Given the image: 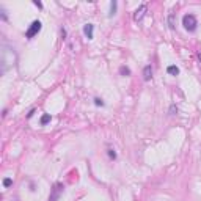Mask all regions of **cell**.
<instances>
[{"label":"cell","instance_id":"15","mask_svg":"<svg viewBox=\"0 0 201 201\" xmlns=\"http://www.w3.org/2000/svg\"><path fill=\"white\" fill-rule=\"evenodd\" d=\"M33 113H35V108H33V110H30V113L27 115V118H31V116H33Z\"/></svg>","mask_w":201,"mask_h":201},{"label":"cell","instance_id":"9","mask_svg":"<svg viewBox=\"0 0 201 201\" xmlns=\"http://www.w3.org/2000/svg\"><path fill=\"white\" fill-rule=\"evenodd\" d=\"M119 74H121V75H129V74H130V69L127 68V66H121V68H119Z\"/></svg>","mask_w":201,"mask_h":201},{"label":"cell","instance_id":"7","mask_svg":"<svg viewBox=\"0 0 201 201\" xmlns=\"http://www.w3.org/2000/svg\"><path fill=\"white\" fill-rule=\"evenodd\" d=\"M50 119H52V116H50L49 113L42 115V116H41V121H39V122H41V126H46L47 122H50Z\"/></svg>","mask_w":201,"mask_h":201},{"label":"cell","instance_id":"14","mask_svg":"<svg viewBox=\"0 0 201 201\" xmlns=\"http://www.w3.org/2000/svg\"><path fill=\"white\" fill-rule=\"evenodd\" d=\"M33 3H35V6H38V8H42V3H41V2H38V0H35Z\"/></svg>","mask_w":201,"mask_h":201},{"label":"cell","instance_id":"11","mask_svg":"<svg viewBox=\"0 0 201 201\" xmlns=\"http://www.w3.org/2000/svg\"><path fill=\"white\" fill-rule=\"evenodd\" d=\"M116 5H118L116 2H111V3H110V16H113V14H115V11H116Z\"/></svg>","mask_w":201,"mask_h":201},{"label":"cell","instance_id":"12","mask_svg":"<svg viewBox=\"0 0 201 201\" xmlns=\"http://www.w3.org/2000/svg\"><path fill=\"white\" fill-rule=\"evenodd\" d=\"M94 105H97V107H104V100L100 99V97H94Z\"/></svg>","mask_w":201,"mask_h":201},{"label":"cell","instance_id":"10","mask_svg":"<svg viewBox=\"0 0 201 201\" xmlns=\"http://www.w3.org/2000/svg\"><path fill=\"white\" fill-rule=\"evenodd\" d=\"M107 154H108V157H110L111 160H115V159H116V152H115V149H111V148L107 149Z\"/></svg>","mask_w":201,"mask_h":201},{"label":"cell","instance_id":"2","mask_svg":"<svg viewBox=\"0 0 201 201\" xmlns=\"http://www.w3.org/2000/svg\"><path fill=\"white\" fill-rule=\"evenodd\" d=\"M41 22L39 20H33L31 22V24H30V27H28V30L25 31V36L28 38V39H31L33 36H35V35H38V33L41 31Z\"/></svg>","mask_w":201,"mask_h":201},{"label":"cell","instance_id":"4","mask_svg":"<svg viewBox=\"0 0 201 201\" xmlns=\"http://www.w3.org/2000/svg\"><path fill=\"white\" fill-rule=\"evenodd\" d=\"M93 31H94V25L93 24H86L83 27V33H85V36L88 39H93Z\"/></svg>","mask_w":201,"mask_h":201},{"label":"cell","instance_id":"8","mask_svg":"<svg viewBox=\"0 0 201 201\" xmlns=\"http://www.w3.org/2000/svg\"><path fill=\"white\" fill-rule=\"evenodd\" d=\"M168 74H171V75H177L179 74V68H177V66H168Z\"/></svg>","mask_w":201,"mask_h":201},{"label":"cell","instance_id":"5","mask_svg":"<svg viewBox=\"0 0 201 201\" xmlns=\"http://www.w3.org/2000/svg\"><path fill=\"white\" fill-rule=\"evenodd\" d=\"M151 77H152V66L148 64V66H144V69H143V79L144 80H151Z\"/></svg>","mask_w":201,"mask_h":201},{"label":"cell","instance_id":"6","mask_svg":"<svg viewBox=\"0 0 201 201\" xmlns=\"http://www.w3.org/2000/svg\"><path fill=\"white\" fill-rule=\"evenodd\" d=\"M61 190H63L61 185H60V184H57V185L53 187V193H52V196H50V199H49V201H57V198H58V195H60V192H61Z\"/></svg>","mask_w":201,"mask_h":201},{"label":"cell","instance_id":"3","mask_svg":"<svg viewBox=\"0 0 201 201\" xmlns=\"http://www.w3.org/2000/svg\"><path fill=\"white\" fill-rule=\"evenodd\" d=\"M146 11H148L146 5H140V6L135 9V13H133V20H135V22H140V20L143 19V16L146 14Z\"/></svg>","mask_w":201,"mask_h":201},{"label":"cell","instance_id":"13","mask_svg":"<svg viewBox=\"0 0 201 201\" xmlns=\"http://www.w3.org/2000/svg\"><path fill=\"white\" fill-rule=\"evenodd\" d=\"M11 184H13V179H9V177H6V179H3V185H5V187H9Z\"/></svg>","mask_w":201,"mask_h":201},{"label":"cell","instance_id":"1","mask_svg":"<svg viewBox=\"0 0 201 201\" xmlns=\"http://www.w3.org/2000/svg\"><path fill=\"white\" fill-rule=\"evenodd\" d=\"M182 25L187 31H195L196 30V25H198V20L193 14H185L182 17Z\"/></svg>","mask_w":201,"mask_h":201}]
</instances>
